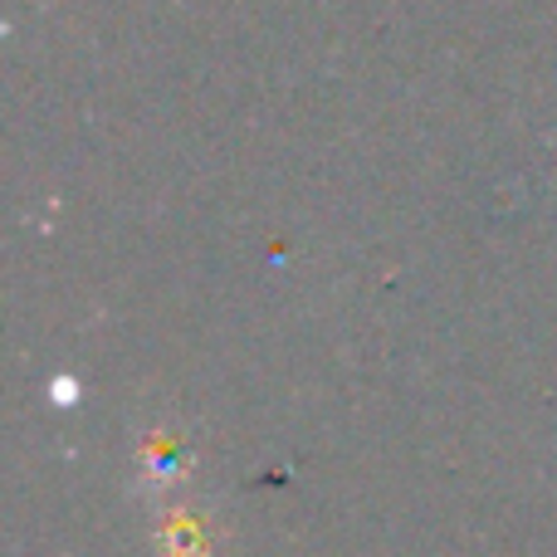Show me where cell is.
Instances as JSON below:
<instances>
[{
	"label": "cell",
	"instance_id": "6da1fadb",
	"mask_svg": "<svg viewBox=\"0 0 557 557\" xmlns=\"http://www.w3.org/2000/svg\"><path fill=\"white\" fill-rule=\"evenodd\" d=\"M206 523L191 519V513H176L162 529V557H206Z\"/></svg>",
	"mask_w": 557,
	"mask_h": 557
}]
</instances>
